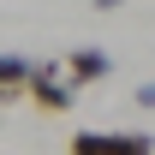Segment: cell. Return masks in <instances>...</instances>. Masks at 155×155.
<instances>
[{"label": "cell", "mask_w": 155, "mask_h": 155, "mask_svg": "<svg viewBox=\"0 0 155 155\" xmlns=\"http://www.w3.org/2000/svg\"><path fill=\"white\" fill-rule=\"evenodd\" d=\"M119 6H125V0H96V12H119Z\"/></svg>", "instance_id": "obj_7"}, {"label": "cell", "mask_w": 155, "mask_h": 155, "mask_svg": "<svg viewBox=\"0 0 155 155\" xmlns=\"http://www.w3.org/2000/svg\"><path fill=\"white\" fill-rule=\"evenodd\" d=\"M18 96H24V90H6V84H0V107H12Z\"/></svg>", "instance_id": "obj_6"}, {"label": "cell", "mask_w": 155, "mask_h": 155, "mask_svg": "<svg viewBox=\"0 0 155 155\" xmlns=\"http://www.w3.org/2000/svg\"><path fill=\"white\" fill-rule=\"evenodd\" d=\"M72 155H155L149 131H72Z\"/></svg>", "instance_id": "obj_1"}, {"label": "cell", "mask_w": 155, "mask_h": 155, "mask_svg": "<svg viewBox=\"0 0 155 155\" xmlns=\"http://www.w3.org/2000/svg\"><path fill=\"white\" fill-rule=\"evenodd\" d=\"M137 107H149V114H155V84H143V90H137Z\"/></svg>", "instance_id": "obj_5"}, {"label": "cell", "mask_w": 155, "mask_h": 155, "mask_svg": "<svg viewBox=\"0 0 155 155\" xmlns=\"http://www.w3.org/2000/svg\"><path fill=\"white\" fill-rule=\"evenodd\" d=\"M60 72L72 78V90H78V84H101V78L114 72V60L101 54V48H72V54L60 60Z\"/></svg>", "instance_id": "obj_3"}, {"label": "cell", "mask_w": 155, "mask_h": 155, "mask_svg": "<svg viewBox=\"0 0 155 155\" xmlns=\"http://www.w3.org/2000/svg\"><path fill=\"white\" fill-rule=\"evenodd\" d=\"M30 72H36V60H24V54H0V84H6V90H24V84H30Z\"/></svg>", "instance_id": "obj_4"}, {"label": "cell", "mask_w": 155, "mask_h": 155, "mask_svg": "<svg viewBox=\"0 0 155 155\" xmlns=\"http://www.w3.org/2000/svg\"><path fill=\"white\" fill-rule=\"evenodd\" d=\"M24 90H30V101H36L42 114H66V107H72V90H66V84H60V66H48V60H36V72H30V84H24Z\"/></svg>", "instance_id": "obj_2"}]
</instances>
